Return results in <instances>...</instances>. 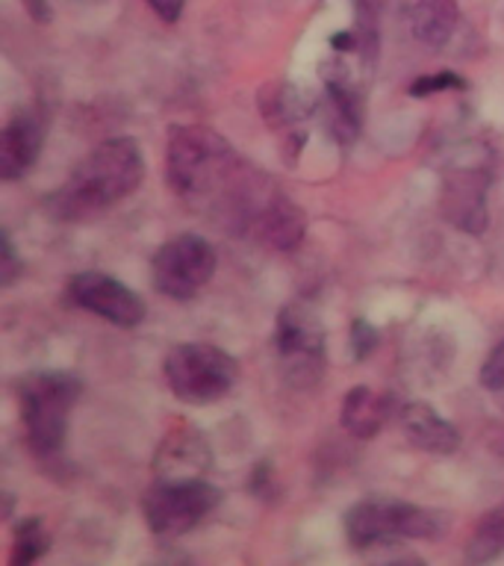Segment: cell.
<instances>
[{
	"mask_svg": "<svg viewBox=\"0 0 504 566\" xmlns=\"http://www.w3.org/2000/svg\"><path fill=\"white\" fill-rule=\"evenodd\" d=\"M141 177L145 159L139 145L130 136H115L80 159L69 180L51 195L48 207L62 221H86L136 192Z\"/></svg>",
	"mask_w": 504,
	"mask_h": 566,
	"instance_id": "cell-1",
	"label": "cell"
},
{
	"mask_svg": "<svg viewBox=\"0 0 504 566\" xmlns=\"http://www.w3.org/2000/svg\"><path fill=\"white\" fill-rule=\"evenodd\" d=\"M80 392L83 384L71 371H30L18 380L24 440L35 458L60 454L69 433V413L77 405Z\"/></svg>",
	"mask_w": 504,
	"mask_h": 566,
	"instance_id": "cell-2",
	"label": "cell"
},
{
	"mask_svg": "<svg viewBox=\"0 0 504 566\" xmlns=\"http://www.w3.org/2000/svg\"><path fill=\"white\" fill-rule=\"evenodd\" d=\"M168 389L186 405H210L228 396L239 378V363L210 343L175 345L162 363Z\"/></svg>",
	"mask_w": 504,
	"mask_h": 566,
	"instance_id": "cell-3",
	"label": "cell"
},
{
	"mask_svg": "<svg viewBox=\"0 0 504 566\" xmlns=\"http://www.w3.org/2000/svg\"><path fill=\"white\" fill-rule=\"evenodd\" d=\"M440 528V513L396 499H369L345 513V534L354 548L380 546L392 539H431Z\"/></svg>",
	"mask_w": 504,
	"mask_h": 566,
	"instance_id": "cell-4",
	"label": "cell"
},
{
	"mask_svg": "<svg viewBox=\"0 0 504 566\" xmlns=\"http://www.w3.org/2000/svg\"><path fill=\"white\" fill-rule=\"evenodd\" d=\"M221 493L201 478H159L141 495V513L157 537H180L219 507Z\"/></svg>",
	"mask_w": 504,
	"mask_h": 566,
	"instance_id": "cell-5",
	"label": "cell"
},
{
	"mask_svg": "<svg viewBox=\"0 0 504 566\" xmlns=\"http://www.w3.org/2000/svg\"><path fill=\"white\" fill-rule=\"evenodd\" d=\"M274 345L290 384L301 389L318 384L325 369V325L316 316V310L298 301L286 304L277 316Z\"/></svg>",
	"mask_w": 504,
	"mask_h": 566,
	"instance_id": "cell-6",
	"label": "cell"
},
{
	"mask_svg": "<svg viewBox=\"0 0 504 566\" xmlns=\"http://www.w3.org/2000/svg\"><path fill=\"white\" fill-rule=\"evenodd\" d=\"M150 274H154L157 292H162L166 298L189 301L216 274V251L198 233H180V237L168 239L154 254Z\"/></svg>",
	"mask_w": 504,
	"mask_h": 566,
	"instance_id": "cell-7",
	"label": "cell"
},
{
	"mask_svg": "<svg viewBox=\"0 0 504 566\" xmlns=\"http://www.w3.org/2000/svg\"><path fill=\"white\" fill-rule=\"evenodd\" d=\"M69 301L118 327H136L145 318V301L104 272H80L69 281Z\"/></svg>",
	"mask_w": 504,
	"mask_h": 566,
	"instance_id": "cell-8",
	"label": "cell"
},
{
	"mask_svg": "<svg viewBox=\"0 0 504 566\" xmlns=\"http://www.w3.org/2000/svg\"><path fill=\"white\" fill-rule=\"evenodd\" d=\"M486 189L490 171L484 168H449L440 186L442 219L463 233L481 237L486 230Z\"/></svg>",
	"mask_w": 504,
	"mask_h": 566,
	"instance_id": "cell-9",
	"label": "cell"
},
{
	"mask_svg": "<svg viewBox=\"0 0 504 566\" xmlns=\"http://www.w3.org/2000/svg\"><path fill=\"white\" fill-rule=\"evenodd\" d=\"M325 124L339 145H351L363 127V92L343 65L325 71Z\"/></svg>",
	"mask_w": 504,
	"mask_h": 566,
	"instance_id": "cell-10",
	"label": "cell"
},
{
	"mask_svg": "<svg viewBox=\"0 0 504 566\" xmlns=\"http://www.w3.org/2000/svg\"><path fill=\"white\" fill-rule=\"evenodd\" d=\"M44 139L42 115L33 109L15 113L0 133V177L3 180H18L24 177L33 163L39 159Z\"/></svg>",
	"mask_w": 504,
	"mask_h": 566,
	"instance_id": "cell-11",
	"label": "cell"
},
{
	"mask_svg": "<svg viewBox=\"0 0 504 566\" xmlns=\"http://www.w3.org/2000/svg\"><path fill=\"white\" fill-rule=\"evenodd\" d=\"M398 422H401L407 440L413 442L416 449L431 451V454H454L460 449L458 428L449 419H442L424 401H407V405H401Z\"/></svg>",
	"mask_w": 504,
	"mask_h": 566,
	"instance_id": "cell-12",
	"label": "cell"
},
{
	"mask_svg": "<svg viewBox=\"0 0 504 566\" xmlns=\"http://www.w3.org/2000/svg\"><path fill=\"white\" fill-rule=\"evenodd\" d=\"M260 109H263L265 122L272 124L274 130H281L286 142L304 145V118L309 115V101L301 95L292 83H272L260 92Z\"/></svg>",
	"mask_w": 504,
	"mask_h": 566,
	"instance_id": "cell-13",
	"label": "cell"
},
{
	"mask_svg": "<svg viewBox=\"0 0 504 566\" xmlns=\"http://www.w3.org/2000/svg\"><path fill=\"white\" fill-rule=\"evenodd\" d=\"M251 233L277 251H292L304 239V216L286 195L274 192L251 224Z\"/></svg>",
	"mask_w": 504,
	"mask_h": 566,
	"instance_id": "cell-14",
	"label": "cell"
},
{
	"mask_svg": "<svg viewBox=\"0 0 504 566\" xmlns=\"http://www.w3.org/2000/svg\"><path fill=\"white\" fill-rule=\"evenodd\" d=\"M389 413H392V401L378 396V392H371L369 387L348 389V396L343 401L345 431L360 437V440H371L384 428Z\"/></svg>",
	"mask_w": 504,
	"mask_h": 566,
	"instance_id": "cell-15",
	"label": "cell"
},
{
	"mask_svg": "<svg viewBox=\"0 0 504 566\" xmlns=\"http://www.w3.org/2000/svg\"><path fill=\"white\" fill-rule=\"evenodd\" d=\"M458 21V0H416L413 12H410L416 42L424 48H442L454 33Z\"/></svg>",
	"mask_w": 504,
	"mask_h": 566,
	"instance_id": "cell-16",
	"label": "cell"
},
{
	"mask_svg": "<svg viewBox=\"0 0 504 566\" xmlns=\"http://www.w3.org/2000/svg\"><path fill=\"white\" fill-rule=\"evenodd\" d=\"M498 555H504V504L481 516L466 546L469 564H486Z\"/></svg>",
	"mask_w": 504,
	"mask_h": 566,
	"instance_id": "cell-17",
	"label": "cell"
},
{
	"mask_svg": "<svg viewBox=\"0 0 504 566\" xmlns=\"http://www.w3.org/2000/svg\"><path fill=\"white\" fill-rule=\"evenodd\" d=\"M51 548V537L44 531L39 516H27L15 525V546H12V564L27 566L39 560Z\"/></svg>",
	"mask_w": 504,
	"mask_h": 566,
	"instance_id": "cell-18",
	"label": "cell"
},
{
	"mask_svg": "<svg viewBox=\"0 0 504 566\" xmlns=\"http://www.w3.org/2000/svg\"><path fill=\"white\" fill-rule=\"evenodd\" d=\"M387 0H354L357 9V39H360V56L366 65L378 56V21Z\"/></svg>",
	"mask_w": 504,
	"mask_h": 566,
	"instance_id": "cell-19",
	"label": "cell"
},
{
	"mask_svg": "<svg viewBox=\"0 0 504 566\" xmlns=\"http://www.w3.org/2000/svg\"><path fill=\"white\" fill-rule=\"evenodd\" d=\"M469 83L454 71H437V74H428V77H419L410 83V95L413 97H431L437 92H463Z\"/></svg>",
	"mask_w": 504,
	"mask_h": 566,
	"instance_id": "cell-20",
	"label": "cell"
},
{
	"mask_svg": "<svg viewBox=\"0 0 504 566\" xmlns=\"http://www.w3.org/2000/svg\"><path fill=\"white\" fill-rule=\"evenodd\" d=\"M481 387L490 389V392H498L504 389V339L495 345L490 357L481 366Z\"/></svg>",
	"mask_w": 504,
	"mask_h": 566,
	"instance_id": "cell-21",
	"label": "cell"
},
{
	"mask_svg": "<svg viewBox=\"0 0 504 566\" xmlns=\"http://www.w3.org/2000/svg\"><path fill=\"white\" fill-rule=\"evenodd\" d=\"M378 345V331L369 325V322H363L357 318L351 325V348H354V357L363 360V357H369L371 348Z\"/></svg>",
	"mask_w": 504,
	"mask_h": 566,
	"instance_id": "cell-22",
	"label": "cell"
},
{
	"mask_svg": "<svg viewBox=\"0 0 504 566\" xmlns=\"http://www.w3.org/2000/svg\"><path fill=\"white\" fill-rule=\"evenodd\" d=\"M0 242H3V256H0V283H3V286H12L18 274H21V269H24V263L18 260L9 233H0Z\"/></svg>",
	"mask_w": 504,
	"mask_h": 566,
	"instance_id": "cell-23",
	"label": "cell"
},
{
	"mask_svg": "<svg viewBox=\"0 0 504 566\" xmlns=\"http://www.w3.org/2000/svg\"><path fill=\"white\" fill-rule=\"evenodd\" d=\"M183 3L186 0H148V7L157 12L166 24H175L180 12H183Z\"/></svg>",
	"mask_w": 504,
	"mask_h": 566,
	"instance_id": "cell-24",
	"label": "cell"
},
{
	"mask_svg": "<svg viewBox=\"0 0 504 566\" xmlns=\"http://www.w3.org/2000/svg\"><path fill=\"white\" fill-rule=\"evenodd\" d=\"M27 9H30V15L35 18V21H42V24H48L51 21V7H48V0H27Z\"/></svg>",
	"mask_w": 504,
	"mask_h": 566,
	"instance_id": "cell-25",
	"label": "cell"
}]
</instances>
